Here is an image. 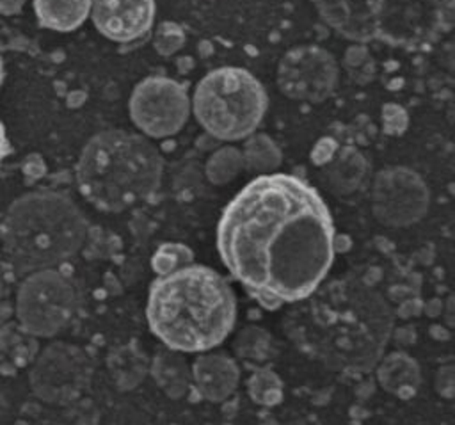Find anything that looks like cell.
Returning <instances> with one entry per match:
<instances>
[{"label":"cell","mask_w":455,"mask_h":425,"mask_svg":"<svg viewBox=\"0 0 455 425\" xmlns=\"http://www.w3.org/2000/svg\"><path fill=\"white\" fill-rule=\"evenodd\" d=\"M217 249L254 295L299 302L325 279L334 260V222L322 196L293 174H261L222 210Z\"/></svg>","instance_id":"obj_1"},{"label":"cell","mask_w":455,"mask_h":425,"mask_svg":"<svg viewBox=\"0 0 455 425\" xmlns=\"http://www.w3.org/2000/svg\"><path fill=\"white\" fill-rule=\"evenodd\" d=\"M393 311L373 288L357 281L318 286L286 318L291 340L334 370L368 372L382 357Z\"/></svg>","instance_id":"obj_2"},{"label":"cell","mask_w":455,"mask_h":425,"mask_svg":"<svg viewBox=\"0 0 455 425\" xmlns=\"http://www.w3.org/2000/svg\"><path fill=\"white\" fill-rule=\"evenodd\" d=\"M146 315L151 333L169 349L204 352L233 331L236 297L219 272L190 263L151 283Z\"/></svg>","instance_id":"obj_3"},{"label":"cell","mask_w":455,"mask_h":425,"mask_svg":"<svg viewBox=\"0 0 455 425\" xmlns=\"http://www.w3.org/2000/svg\"><path fill=\"white\" fill-rule=\"evenodd\" d=\"M164 158L146 137L124 130L96 133L76 164L80 194L103 212H123L153 197Z\"/></svg>","instance_id":"obj_4"},{"label":"cell","mask_w":455,"mask_h":425,"mask_svg":"<svg viewBox=\"0 0 455 425\" xmlns=\"http://www.w3.org/2000/svg\"><path fill=\"white\" fill-rule=\"evenodd\" d=\"M0 237L16 274L37 272L80 251L87 237V221L66 196L32 192L11 204Z\"/></svg>","instance_id":"obj_5"},{"label":"cell","mask_w":455,"mask_h":425,"mask_svg":"<svg viewBox=\"0 0 455 425\" xmlns=\"http://www.w3.org/2000/svg\"><path fill=\"white\" fill-rule=\"evenodd\" d=\"M322 20L354 41L419 50L451 25L453 0H313Z\"/></svg>","instance_id":"obj_6"},{"label":"cell","mask_w":455,"mask_h":425,"mask_svg":"<svg viewBox=\"0 0 455 425\" xmlns=\"http://www.w3.org/2000/svg\"><path fill=\"white\" fill-rule=\"evenodd\" d=\"M268 107L261 82L243 68L224 66L196 85L192 110L197 123L215 139L238 140L261 123Z\"/></svg>","instance_id":"obj_7"},{"label":"cell","mask_w":455,"mask_h":425,"mask_svg":"<svg viewBox=\"0 0 455 425\" xmlns=\"http://www.w3.org/2000/svg\"><path fill=\"white\" fill-rule=\"evenodd\" d=\"M76 293L68 277L55 270H37L18 292V318L36 336L59 333L73 317Z\"/></svg>","instance_id":"obj_8"},{"label":"cell","mask_w":455,"mask_h":425,"mask_svg":"<svg viewBox=\"0 0 455 425\" xmlns=\"http://www.w3.org/2000/svg\"><path fill=\"white\" fill-rule=\"evenodd\" d=\"M132 121L149 137L178 133L190 112V100L181 84L167 76H148L130 96Z\"/></svg>","instance_id":"obj_9"},{"label":"cell","mask_w":455,"mask_h":425,"mask_svg":"<svg viewBox=\"0 0 455 425\" xmlns=\"http://www.w3.org/2000/svg\"><path fill=\"white\" fill-rule=\"evenodd\" d=\"M336 82V60L320 46L293 48L277 66L279 91L295 101L320 103L331 96Z\"/></svg>","instance_id":"obj_10"},{"label":"cell","mask_w":455,"mask_h":425,"mask_svg":"<svg viewBox=\"0 0 455 425\" xmlns=\"http://www.w3.org/2000/svg\"><path fill=\"white\" fill-rule=\"evenodd\" d=\"M89 373L91 366L84 352L68 345H52L32 372V386L44 400H73L87 384Z\"/></svg>","instance_id":"obj_11"},{"label":"cell","mask_w":455,"mask_h":425,"mask_svg":"<svg viewBox=\"0 0 455 425\" xmlns=\"http://www.w3.org/2000/svg\"><path fill=\"white\" fill-rule=\"evenodd\" d=\"M155 0H92L91 16L100 34L117 43L142 37L155 20Z\"/></svg>","instance_id":"obj_12"},{"label":"cell","mask_w":455,"mask_h":425,"mask_svg":"<svg viewBox=\"0 0 455 425\" xmlns=\"http://www.w3.org/2000/svg\"><path fill=\"white\" fill-rule=\"evenodd\" d=\"M192 375L197 391L212 402L226 400L238 384V368L224 354H206L196 359Z\"/></svg>","instance_id":"obj_13"},{"label":"cell","mask_w":455,"mask_h":425,"mask_svg":"<svg viewBox=\"0 0 455 425\" xmlns=\"http://www.w3.org/2000/svg\"><path fill=\"white\" fill-rule=\"evenodd\" d=\"M92 0H34V12L41 27L71 32L91 14Z\"/></svg>","instance_id":"obj_14"},{"label":"cell","mask_w":455,"mask_h":425,"mask_svg":"<svg viewBox=\"0 0 455 425\" xmlns=\"http://www.w3.org/2000/svg\"><path fill=\"white\" fill-rule=\"evenodd\" d=\"M379 381L387 391L405 395L418 388L419 372L416 363L405 354H391L379 366Z\"/></svg>","instance_id":"obj_15"},{"label":"cell","mask_w":455,"mask_h":425,"mask_svg":"<svg viewBox=\"0 0 455 425\" xmlns=\"http://www.w3.org/2000/svg\"><path fill=\"white\" fill-rule=\"evenodd\" d=\"M194 260L192 251L183 244H164L153 254L151 265L158 276L174 272L181 267L190 265Z\"/></svg>","instance_id":"obj_16"},{"label":"cell","mask_w":455,"mask_h":425,"mask_svg":"<svg viewBox=\"0 0 455 425\" xmlns=\"http://www.w3.org/2000/svg\"><path fill=\"white\" fill-rule=\"evenodd\" d=\"M249 393L254 402L261 405H274L283 398V386L275 373L259 370L249 381Z\"/></svg>","instance_id":"obj_17"},{"label":"cell","mask_w":455,"mask_h":425,"mask_svg":"<svg viewBox=\"0 0 455 425\" xmlns=\"http://www.w3.org/2000/svg\"><path fill=\"white\" fill-rule=\"evenodd\" d=\"M7 153H9V140L5 135V128L0 121V162L4 160V156H7Z\"/></svg>","instance_id":"obj_18"},{"label":"cell","mask_w":455,"mask_h":425,"mask_svg":"<svg viewBox=\"0 0 455 425\" xmlns=\"http://www.w3.org/2000/svg\"><path fill=\"white\" fill-rule=\"evenodd\" d=\"M4 82V62H2V57H0V85Z\"/></svg>","instance_id":"obj_19"}]
</instances>
